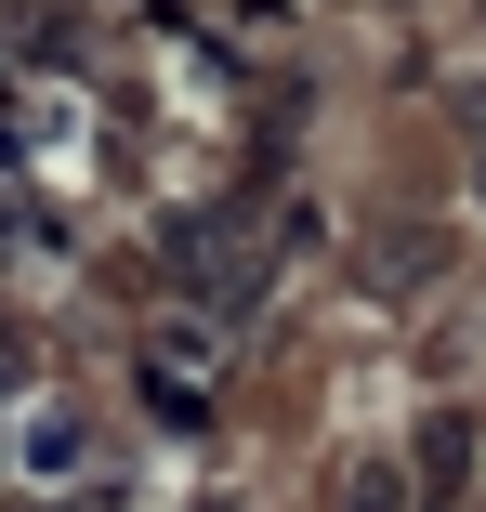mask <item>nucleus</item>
Segmentation results:
<instances>
[{
    "instance_id": "f257e3e1",
    "label": "nucleus",
    "mask_w": 486,
    "mask_h": 512,
    "mask_svg": "<svg viewBox=\"0 0 486 512\" xmlns=\"http://www.w3.org/2000/svg\"><path fill=\"white\" fill-rule=\"evenodd\" d=\"M92 460V421H79V407L53 394V407H27V421H14V473H40V486H66Z\"/></svg>"
},
{
    "instance_id": "7ed1b4c3",
    "label": "nucleus",
    "mask_w": 486,
    "mask_h": 512,
    "mask_svg": "<svg viewBox=\"0 0 486 512\" xmlns=\"http://www.w3.org/2000/svg\"><path fill=\"white\" fill-rule=\"evenodd\" d=\"M329 512H421V499H408V473H395V460H355Z\"/></svg>"
},
{
    "instance_id": "f03ea898",
    "label": "nucleus",
    "mask_w": 486,
    "mask_h": 512,
    "mask_svg": "<svg viewBox=\"0 0 486 512\" xmlns=\"http://www.w3.org/2000/svg\"><path fill=\"white\" fill-rule=\"evenodd\" d=\"M145 394H158V421H198V407H211V381H198V342H158V355H145Z\"/></svg>"
}]
</instances>
